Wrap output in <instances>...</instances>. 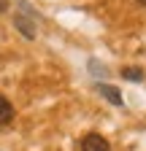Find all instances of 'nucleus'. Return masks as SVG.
<instances>
[{"instance_id": "obj_1", "label": "nucleus", "mask_w": 146, "mask_h": 151, "mask_svg": "<svg viewBox=\"0 0 146 151\" xmlns=\"http://www.w3.org/2000/svg\"><path fill=\"white\" fill-rule=\"evenodd\" d=\"M79 151H111V146H108V140H106L103 135H98V132H89V135L81 138Z\"/></svg>"}, {"instance_id": "obj_2", "label": "nucleus", "mask_w": 146, "mask_h": 151, "mask_svg": "<svg viewBox=\"0 0 146 151\" xmlns=\"http://www.w3.org/2000/svg\"><path fill=\"white\" fill-rule=\"evenodd\" d=\"M14 24L22 30V35H25V38H35V22H30V19L25 16V6H22V14H16Z\"/></svg>"}, {"instance_id": "obj_3", "label": "nucleus", "mask_w": 146, "mask_h": 151, "mask_svg": "<svg viewBox=\"0 0 146 151\" xmlns=\"http://www.w3.org/2000/svg\"><path fill=\"white\" fill-rule=\"evenodd\" d=\"M98 92H100L111 105H122V92H119L116 86H111V84H98Z\"/></svg>"}, {"instance_id": "obj_4", "label": "nucleus", "mask_w": 146, "mask_h": 151, "mask_svg": "<svg viewBox=\"0 0 146 151\" xmlns=\"http://www.w3.org/2000/svg\"><path fill=\"white\" fill-rule=\"evenodd\" d=\"M14 119V105L8 103V97L0 94V124H8Z\"/></svg>"}, {"instance_id": "obj_5", "label": "nucleus", "mask_w": 146, "mask_h": 151, "mask_svg": "<svg viewBox=\"0 0 146 151\" xmlns=\"http://www.w3.org/2000/svg\"><path fill=\"white\" fill-rule=\"evenodd\" d=\"M122 78H127V81H143V70L141 68H124Z\"/></svg>"}, {"instance_id": "obj_6", "label": "nucleus", "mask_w": 146, "mask_h": 151, "mask_svg": "<svg viewBox=\"0 0 146 151\" xmlns=\"http://www.w3.org/2000/svg\"><path fill=\"white\" fill-rule=\"evenodd\" d=\"M89 70H92L95 76H106V68H103V65H98V60H89Z\"/></svg>"}, {"instance_id": "obj_7", "label": "nucleus", "mask_w": 146, "mask_h": 151, "mask_svg": "<svg viewBox=\"0 0 146 151\" xmlns=\"http://www.w3.org/2000/svg\"><path fill=\"white\" fill-rule=\"evenodd\" d=\"M8 11V0H0V14H6Z\"/></svg>"}, {"instance_id": "obj_8", "label": "nucleus", "mask_w": 146, "mask_h": 151, "mask_svg": "<svg viewBox=\"0 0 146 151\" xmlns=\"http://www.w3.org/2000/svg\"><path fill=\"white\" fill-rule=\"evenodd\" d=\"M135 3H138V6H146V0H135Z\"/></svg>"}]
</instances>
